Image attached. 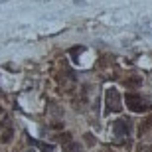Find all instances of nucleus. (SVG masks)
Wrapping results in <instances>:
<instances>
[{
	"mask_svg": "<svg viewBox=\"0 0 152 152\" xmlns=\"http://www.w3.org/2000/svg\"><path fill=\"white\" fill-rule=\"evenodd\" d=\"M105 103H107V113H121V95L115 87H109L107 93H105Z\"/></svg>",
	"mask_w": 152,
	"mask_h": 152,
	"instance_id": "nucleus-2",
	"label": "nucleus"
},
{
	"mask_svg": "<svg viewBox=\"0 0 152 152\" xmlns=\"http://www.w3.org/2000/svg\"><path fill=\"white\" fill-rule=\"evenodd\" d=\"M32 144H36L42 152H53V146H51V144H45V142H39V140H32Z\"/></svg>",
	"mask_w": 152,
	"mask_h": 152,
	"instance_id": "nucleus-6",
	"label": "nucleus"
},
{
	"mask_svg": "<svg viewBox=\"0 0 152 152\" xmlns=\"http://www.w3.org/2000/svg\"><path fill=\"white\" fill-rule=\"evenodd\" d=\"M63 152H81V144H77V142H69V144H65V150Z\"/></svg>",
	"mask_w": 152,
	"mask_h": 152,
	"instance_id": "nucleus-7",
	"label": "nucleus"
},
{
	"mask_svg": "<svg viewBox=\"0 0 152 152\" xmlns=\"http://www.w3.org/2000/svg\"><path fill=\"white\" fill-rule=\"evenodd\" d=\"M113 130H115V134H117L118 138H124V136H129V134H130V130H132V124H130L129 118H118L117 123L113 124Z\"/></svg>",
	"mask_w": 152,
	"mask_h": 152,
	"instance_id": "nucleus-3",
	"label": "nucleus"
},
{
	"mask_svg": "<svg viewBox=\"0 0 152 152\" xmlns=\"http://www.w3.org/2000/svg\"><path fill=\"white\" fill-rule=\"evenodd\" d=\"M57 140L63 142V144H69L71 142V134L69 132H61V134H57Z\"/></svg>",
	"mask_w": 152,
	"mask_h": 152,
	"instance_id": "nucleus-8",
	"label": "nucleus"
},
{
	"mask_svg": "<svg viewBox=\"0 0 152 152\" xmlns=\"http://www.w3.org/2000/svg\"><path fill=\"white\" fill-rule=\"evenodd\" d=\"M12 136H14V129H12L10 118H4V121H2V142H4V144L10 142Z\"/></svg>",
	"mask_w": 152,
	"mask_h": 152,
	"instance_id": "nucleus-4",
	"label": "nucleus"
},
{
	"mask_svg": "<svg viewBox=\"0 0 152 152\" xmlns=\"http://www.w3.org/2000/svg\"><path fill=\"white\" fill-rule=\"evenodd\" d=\"M124 101H126V107H129L132 113H146L148 109H150V103H148L144 97L136 95V93H129V95L124 97Z\"/></svg>",
	"mask_w": 152,
	"mask_h": 152,
	"instance_id": "nucleus-1",
	"label": "nucleus"
},
{
	"mask_svg": "<svg viewBox=\"0 0 152 152\" xmlns=\"http://www.w3.org/2000/svg\"><path fill=\"white\" fill-rule=\"evenodd\" d=\"M148 130H152V117H150V118H144V123L140 124L138 132H140V134H146Z\"/></svg>",
	"mask_w": 152,
	"mask_h": 152,
	"instance_id": "nucleus-5",
	"label": "nucleus"
},
{
	"mask_svg": "<svg viewBox=\"0 0 152 152\" xmlns=\"http://www.w3.org/2000/svg\"><path fill=\"white\" fill-rule=\"evenodd\" d=\"M126 85H129V87H138V85H140V79H138V77H132V79H129V81H126Z\"/></svg>",
	"mask_w": 152,
	"mask_h": 152,
	"instance_id": "nucleus-9",
	"label": "nucleus"
}]
</instances>
